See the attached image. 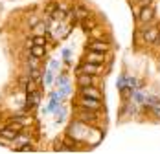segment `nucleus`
I'll return each mask as SVG.
<instances>
[{"mask_svg": "<svg viewBox=\"0 0 160 154\" xmlns=\"http://www.w3.org/2000/svg\"><path fill=\"white\" fill-rule=\"evenodd\" d=\"M96 127L94 125H87L83 123V121H79V119H76L74 123L68 125V128H66V136H70L72 139H76L78 143H90V132L94 130Z\"/></svg>", "mask_w": 160, "mask_h": 154, "instance_id": "obj_1", "label": "nucleus"}, {"mask_svg": "<svg viewBox=\"0 0 160 154\" xmlns=\"http://www.w3.org/2000/svg\"><path fill=\"white\" fill-rule=\"evenodd\" d=\"M76 74L79 75V74H88V75H103L105 74V68H103V64H96V62H81L79 66L76 68Z\"/></svg>", "mask_w": 160, "mask_h": 154, "instance_id": "obj_2", "label": "nucleus"}, {"mask_svg": "<svg viewBox=\"0 0 160 154\" xmlns=\"http://www.w3.org/2000/svg\"><path fill=\"white\" fill-rule=\"evenodd\" d=\"M76 119H79L83 123L87 125H94L99 121V110H88V108H81L78 110V114H76Z\"/></svg>", "mask_w": 160, "mask_h": 154, "instance_id": "obj_3", "label": "nucleus"}, {"mask_svg": "<svg viewBox=\"0 0 160 154\" xmlns=\"http://www.w3.org/2000/svg\"><path fill=\"white\" fill-rule=\"evenodd\" d=\"M158 33H160V28H157V26H149V24H144V28H142V31H140V37L144 39L145 44H153V42L157 41Z\"/></svg>", "mask_w": 160, "mask_h": 154, "instance_id": "obj_4", "label": "nucleus"}, {"mask_svg": "<svg viewBox=\"0 0 160 154\" xmlns=\"http://www.w3.org/2000/svg\"><path fill=\"white\" fill-rule=\"evenodd\" d=\"M153 18H155V7H153L151 4L142 6V9H140V13H138V22L144 26V24H149Z\"/></svg>", "mask_w": 160, "mask_h": 154, "instance_id": "obj_5", "label": "nucleus"}, {"mask_svg": "<svg viewBox=\"0 0 160 154\" xmlns=\"http://www.w3.org/2000/svg\"><path fill=\"white\" fill-rule=\"evenodd\" d=\"M78 107L88 108V110H101V99H94V97H85L81 95L78 99Z\"/></svg>", "mask_w": 160, "mask_h": 154, "instance_id": "obj_6", "label": "nucleus"}, {"mask_svg": "<svg viewBox=\"0 0 160 154\" xmlns=\"http://www.w3.org/2000/svg\"><path fill=\"white\" fill-rule=\"evenodd\" d=\"M88 50L90 51H101V53H107L111 50V44L109 41H101V39H94L88 42Z\"/></svg>", "mask_w": 160, "mask_h": 154, "instance_id": "obj_7", "label": "nucleus"}, {"mask_svg": "<svg viewBox=\"0 0 160 154\" xmlns=\"http://www.w3.org/2000/svg\"><path fill=\"white\" fill-rule=\"evenodd\" d=\"M79 95H85V97H94V99H101V92H99V88H98L96 84H92V86H81L79 88Z\"/></svg>", "mask_w": 160, "mask_h": 154, "instance_id": "obj_8", "label": "nucleus"}, {"mask_svg": "<svg viewBox=\"0 0 160 154\" xmlns=\"http://www.w3.org/2000/svg\"><path fill=\"white\" fill-rule=\"evenodd\" d=\"M72 15H74L76 20H79V22H81V20H85V18H88V17H90V11H88L85 6H76V7H74V11H72Z\"/></svg>", "mask_w": 160, "mask_h": 154, "instance_id": "obj_9", "label": "nucleus"}, {"mask_svg": "<svg viewBox=\"0 0 160 154\" xmlns=\"http://www.w3.org/2000/svg\"><path fill=\"white\" fill-rule=\"evenodd\" d=\"M78 84L81 86H92L96 84V75H88V74H79L78 75Z\"/></svg>", "mask_w": 160, "mask_h": 154, "instance_id": "obj_10", "label": "nucleus"}, {"mask_svg": "<svg viewBox=\"0 0 160 154\" xmlns=\"http://www.w3.org/2000/svg\"><path fill=\"white\" fill-rule=\"evenodd\" d=\"M85 61L96 62V64H101V62H105V53H101V51H90V50H88V53H87Z\"/></svg>", "mask_w": 160, "mask_h": 154, "instance_id": "obj_11", "label": "nucleus"}, {"mask_svg": "<svg viewBox=\"0 0 160 154\" xmlns=\"http://www.w3.org/2000/svg\"><path fill=\"white\" fill-rule=\"evenodd\" d=\"M0 138L13 141V139H17V130H13L11 127H4V128H0Z\"/></svg>", "mask_w": 160, "mask_h": 154, "instance_id": "obj_12", "label": "nucleus"}, {"mask_svg": "<svg viewBox=\"0 0 160 154\" xmlns=\"http://www.w3.org/2000/svg\"><path fill=\"white\" fill-rule=\"evenodd\" d=\"M30 53H32V57H37V59H41V57H44V55H46V48L33 44L32 50H30Z\"/></svg>", "mask_w": 160, "mask_h": 154, "instance_id": "obj_13", "label": "nucleus"}, {"mask_svg": "<svg viewBox=\"0 0 160 154\" xmlns=\"http://www.w3.org/2000/svg\"><path fill=\"white\" fill-rule=\"evenodd\" d=\"M81 26H83V30L87 31V33H88V31H92V30H96V22H94L90 17H88V18H85V20H81Z\"/></svg>", "mask_w": 160, "mask_h": 154, "instance_id": "obj_14", "label": "nucleus"}, {"mask_svg": "<svg viewBox=\"0 0 160 154\" xmlns=\"http://www.w3.org/2000/svg\"><path fill=\"white\" fill-rule=\"evenodd\" d=\"M17 151H18V152H33V151H35V147H33L32 143H24V145H18V147H17Z\"/></svg>", "mask_w": 160, "mask_h": 154, "instance_id": "obj_15", "label": "nucleus"}, {"mask_svg": "<svg viewBox=\"0 0 160 154\" xmlns=\"http://www.w3.org/2000/svg\"><path fill=\"white\" fill-rule=\"evenodd\" d=\"M46 41H48V37H46V35H37L32 42H33V44H37V46H44V44H46Z\"/></svg>", "mask_w": 160, "mask_h": 154, "instance_id": "obj_16", "label": "nucleus"}, {"mask_svg": "<svg viewBox=\"0 0 160 154\" xmlns=\"http://www.w3.org/2000/svg\"><path fill=\"white\" fill-rule=\"evenodd\" d=\"M30 79H33V81H39V79H41L39 68H30Z\"/></svg>", "mask_w": 160, "mask_h": 154, "instance_id": "obj_17", "label": "nucleus"}, {"mask_svg": "<svg viewBox=\"0 0 160 154\" xmlns=\"http://www.w3.org/2000/svg\"><path fill=\"white\" fill-rule=\"evenodd\" d=\"M39 22H41V20H39V18H37V17H30V20H28V24H30V26H32V28H35V26H37V24H39Z\"/></svg>", "mask_w": 160, "mask_h": 154, "instance_id": "obj_18", "label": "nucleus"}, {"mask_svg": "<svg viewBox=\"0 0 160 154\" xmlns=\"http://www.w3.org/2000/svg\"><path fill=\"white\" fill-rule=\"evenodd\" d=\"M44 83H46V84H50V83H52V70H48V72H46V75H44Z\"/></svg>", "mask_w": 160, "mask_h": 154, "instance_id": "obj_19", "label": "nucleus"}, {"mask_svg": "<svg viewBox=\"0 0 160 154\" xmlns=\"http://www.w3.org/2000/svg\"><path fill=\"white\" fill-rule=\"evenodd\" d=\"M155 42H158V44H160V33H158V37H157V41H155Z\"/></svg>", "mask_w": 160, "mask_h": 154, "instance_id": "obj_20", "label": "nucleus"}]
</instances>
